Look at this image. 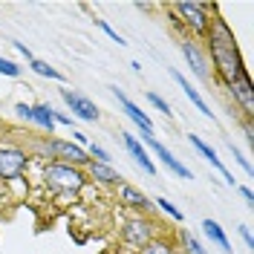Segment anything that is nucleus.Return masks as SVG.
Segmentation results:
<instances>
[{
    "label": "nucleus",
    "instance_id": "1",
    "mask_svg": "<svg viewBox=\"0 0 254 254\" xmlns=\"http://www.w3.org/2000/svg\"><path fill=\"white\" fill-rule=\"evenodd\" d=\"M208 35V44H211V58L217 64V72L222 75L225 84L249 75L246 66L240 61V52H237V44H234V35L228 29V23L222 17H214L211 20V29L205 32Z\"/></svg>",
    "mask_w": 254,
    "mask_h": 254
},
{
    "label": "nucleus",
    "instance_id": "2",
    "mask_svg": "<svg viewBox=\"0 0 254 254\" xmlns=\"http://www.w3.org/2000/svg\"><path fill=\"white\" fill-rule=\"evenodd\" d=\"M44 182L49 190H58V193H78L87 185V176L69 162H49L44 168Z\"/></svg>",
    "mask_w": 254,
    "mask_h": 254
},
{
    "label": "nucleus",
    "instance_id": "3",
    "mask_svg": "<svg viewBox=\"0 0 254 254\" xmlns=\"http://www.w3.org/2000/svg\"><path fill=\"white\" fill-rule=\"evenodd\" d=\"M29 165V153L15 144H0V182H15Z\"/></svg>",
    "mask_w": 254,
    "mask_h": 254
},
{
    "label": "nucleus",
    "instance_id": "4",
    "mask_svg": "<svg viewBox=\"0 0 254 254\" xmlns=\"http://www.w3.org/2000/svg\"><path fill=\"white\" fill-rule=\"evenodd\" d=\"M174 9L182 15V20H185L193 32H199V35L208 32V6L190 3V0H179V3H174Z\"/></svg>",
    "mask_w": 254,
    "mask_h": 254
},
{
    "label": "nucleus",
    "instance_id": "5",
    "mask_svg": "<svg viewBox=\"0 0 254 254\" xmlns=\"http://www.w3.org/2000/svg\"><path fill=\"white\" fill-rule=\"evenodd\" d=\"M142 139H144V144H147V147H150V150H153V153H156L162 162H165V168H168L174 176H179V179H190V176H193V174L188 171V165H182V162H179V159H176L174 153L165 147V144L156 142V136H142Z\"/></svg>",
    "mask_w": 254,
    "mask_h": 254
},
{
    "label": "nucleus",
    "instance_id": "6",
    "mask_svg": "<svg viewBox=\"0 0 254 254\" xmlns=\"http://www.w3.org/2000/svg\"><path fill=\"white\" fill-rule=\"evenodd\" d=\"M61 98H64V104L69 107L72 116H78V119H84V122H95V119H98V110H95V104L87 98V95L72 93V90H61Z\"/></svg>",
    "mask_w": 254,
    "mask_h": 254
},
{
    "label": "nucleus",
    "instance_id": "7",
    "mask_svg": "<svg viewBox=\"0 0 254 254\" xmlns=\"http://www.w3.org/2000/svg\"><path fill=\"white\" fill-rule=\"evenodd\" d=\"M47 153L52 156H61V159H69V165H87L90 162V156H87V150L84 147H78V144H72V142H64V139H49L47 142Z\"/></svg>",
    "mask_w": 254,
    "mask_h": 254
},
{
    "label": "nucleus",
    "instance_id": "8",
    "mask_svg": "<svg viewBox=\"0 0 254 254\" xmlns=\"http://www.w3.org/2000/svg\"><path fill=\"white\" fill-rule=\"evenodd\" d=\"M113 95L119 98V104H122V110L130 116V122L142 127V136H153V122H150V116H147V113H142V107H136V104H133V101H130L122 90H119V87H113Z\"/></svg>",
    "mask_w": 254,
    "mask_h": 254
},
{
    "label": "nucleus",
    "instance_id": "9",
    "mask_svg": "<svg viewBox=\"0 0 254 254\" xmlns=\"http://www.w3.org/2000/svg\"><path fill=\"white\" fill-rule=\"evenodd\" d=\"M122 234H125V240L130 243V246H147L150 243V237H153V222H147V220H127L125 222V228H122Z\"/></svg>",
    "mask_w": 254,
    "mask_h": 254
},
{
    "label": "nucleus",
    "instance_id": "10",
    "mask_svg": "<svg viewBox=\"0 0 254 254\" xmlns=\"http://www.w3.org/2000/svg\"><path fill=\"white\" fill-rule=\"evenodd\" d=\"M228 90H231V95H234V101H237L240 107H243V113L252 119L254 116V93H252V78L249 75H243V78L231 81L228 84Z\"/></svg>",
    "mask_w": 254,
    "mask_h": 254
},
{
    "label": "nucleus",
    "instance_id": "11",
    "mask_svg": "<svg viewBox=\"0 0 254 254\" xmlns=\"http://www.w3.org/2000/svg\"><path fill=\"white\" fill-rule=\"evenodd\" d=\"M122 142H125L127 153H130V156L142 165L144 174H147V176H156V165H153V162H150V156H147V147H144V144L139 142L133 133H122Z\"/></svg>",
    "mask_w": 254,
    "mask_h": 254
},
{
    "label": "nucleus",
    "instance_id": "12",
    "mask_svg": "<svg viewBox=\"0 0 254 254\" xmlns=\"http://www.w3.org/2000/svg\"><path fill=\"white\" fill-rule=\"evenodd\" d=\"M188 142L193 144V147H196V150H199V153H202V156H205L208 162H211V165L217 168V171H220V176H222V179H225V182H228V185H234V176L228 174V168L222 165V159L217 156V150H214V147H208V144L202 142L199 136H188Z\"/></svg>",
    "mask_w": 254,
    "mask_h": 254
},
{
    "label": "nucleus",
    "instance_id": "13",
    "mask_svg": "<svg viewBox=\"0 0 254 254\" xmlns=\"http://www.w3.org/2000/svg\"><path fill=\"white\" fill-rule=\"evenodd\" d=\"M182 55L188 58V64H190V69H193V75H196V78H202V81L211 78V75H208V64H205V58L199 55V49L193 47L190 41H182Z\"/></svg>",
    "mask_w": 254,
    "mask_h": 254
},
{
    "label": "nucleus",
    "instance_id": "14",
    "mask_svg": "<svg viewBox=\"0 0 254 254\" xmlns=\"http://www.w3.org/2000/svg\"><path fill=\"white\" fill-rule=\"evenodd\" d=\"M174 81L179 84V87H182V90H185V95H188V101L193 104V107H196V110L202 113V116H208V119H214V113H211V107L205 104V98H202V95H199L196 90H193V87H190V84H188V78H185L182 72H176V69H174Z\"/></svg>",
    "mask_w": 254,
    "mask_h": 254
},
{
    "label": "nucleus",
    "instance_id": "15",
    "mask_svg": "<svg viewBox=\"0 0 254 254\" xmlns=\"http://www.w3.org/2000/svg\"><path fill=\"white\" fill-rule=\"evenodd\" d=\"M90 165V176H93L95 182H101V185H119L122 182V176H119V171H113L110 165H101V162H87Z\"/></svg>",
    "mask_w": 254,
    "mask_h": 254
},
{
    "label": "nucleus",
    "instance_id": "16",
    "mask_svg": "<svg viewBox=\"0 0 254 254\" xmlns=\"http://www.w3.org/2000/svg\"><path fill=\"white\" fill-rule=\"evenodd\" d=\"M119 193H122V199H125V205H130V208H139V211H150V199L144 196L142 190H136L133 185H122L119 188Z\"/></svg>",
    "mask_w": 254,
    "mask_h": 254
},
{
    "label": "nucleus",
    "instance_id": "17",
    "mask_svg": "<svg viewBox=\"0 0 254 254\" xmlns=\"http://www.w3.org/2000/svg\"><path fill=\"white\" fill-rule=\"evenodd\" d=\"M202 228H205L208 240L214 243V246H220V252H231V243H228V237H225V231H222V225L217 220H202Z\"/></svg>",
    "mask_w": 254,
    "mask_h": 254
},
{
    "label": "nucleus",
    "instance_id": "18",
    "mask_svg": "<svg viewBox=\"0 0 254 254\" xmlns=\"http://www.w3.org/2000/svg\"><path fill=\"white\" fill-rule=\"evenodd\" d=\"M32 122L41 125L44 130H49V136H52L55 119H52V107H49V104H32Z\"/></svg>",
    "mask_w": 254,
    "mask_h": 254
},
{
    "label": "nucleus",
    "instance_id": "19",
    "mask_svg": "<svg viewBox=\"0 0 254 254\" xmlns=\"http://www.w3.org/2000/svg\"><path fill=\"white\" fill-rule=\"evenodd\" d=\"M29 69H32V72H38V75H44V78L64 81V72H58L55 66H49V64H47V61H41V58H32V61H29Z\"/></svg>",
    "mask_w": 254,
    "mask_h": 254
},
{
    "label": "nucleus",
    "instance_id": "20",
    "mask_svg": "<svg viewBox=\"0 0 254 254\" xmlns=\"http://www.w3.org/2000/svg\"><path fill=\"white\" fill-rule=\"evenodd\" d=\"M179 240H182V246H185L188 254H208L205 249H202V243L193 237V234H188V231H179Z\"/></svg>",
    "mask_w": 254,
    "mask_h": 254
},
{
    "label": "nucleus",
    "instance_id": "21",
    "mask_svg": "<svg viewBox=\"0 0 254 254\" xmlns=\"http://www.w3.org/2000/svg\"><path fill=\"white\" fill-rule=\"evenodd\" d=\"M142 254H174V249L162 240H150L147 246H142Z\"/></svg>",
    "mask_w": 254,
    "mask_h": 254
},
{
    "label": "nucleus",
    "instance_id": "22",
    "mask_svg": "<svg viewBox=\"0 0 254 254\" xmlns=\"http://www.w3.org/2000/svg\"><path fill=\"white\" fill-rule=\"evenodd\" d=\"M0 75L17 78V75H20V66H17L15 61H9V58H3V55H0Z\"/></svg>",
    "mask_w": 254,
    "mask_h": 254
},
{
    "label": "nucleus",
    "instance_id": "23",
    "mask_svg": "<svg viewBox=\"0 0 254 254\" xmlns=\"http://www.w3.org/2000/svg\"><path fill=\"white\" fill-rule=\"evenodd\" d=\"M87 156H93V162H101V165H110V153L101 147V144H90Z\"/></svg>",
    "mask_w": 254,
    "mask_h": 254
},
{
    "label": "nucleus",
    "instance_id": "24",
    "mask_svg": "<svg viewBox=\"0 0 254 254\" xmlns=\"http://www.w3.org/2000/svg\"><path fill=\"white\" fill-rule=\"evenodd\" d=\"M156 205L162 208L165 214H171L174 220H182V211H179V208H176L174 202H171V199H165V196H159V199H156Z\"/></svg>",
    "mask_w": 254,
    "mask_h": 254
},
{
    "label": "nucleus",
    "instance_id": "25",
    "mask_svg": "<svg viewBox=\"0 0 254 254\" xmlns=\"http://www.w3.org/2000/svg\"><path fill=\"white\" fill-rule=\"evenodd\" d=\"M147 101H150V104H153V107H156L159 113L171 116V104H168V101H165V98H162L159 93H147Z\"/></svg>",
    "mask_w": 254,
    "mask_h": 254
},
{
    "label": "nucleus",
    "instance_id": "26",
    "mask_svg": "<svg viewBox=\"0 0 254 254\" xmlns=\"http://www.w3.org/2000/svg\"><path fill=\"white\" fill-rule=\"evenodd\" d=\"M95 26H98V29L104 32V35H107L110 41H116V44H125V38H122L119 32L113 29V26H110V23H107V20H95Z\"/></svg>",
    "mask_w": 254,
    "mask_h": 254
},
{
    "label": "nucleus",
    "instance_id": "27",
    "mask_svg": "<svg viewBox=\"0 0 254 254\" xmlns=\"http://www.w3.org/2000/svg\"><path fill=\"white\" fill-rule=\"evenodd\" d=\"M231 153H234V159H237V162H240V168H243L246 174H252V162H249V159L243 156V153H240V150H237V147H234V144H231Z\"/></svg>",
    "mask_w": 254,
    "mask_h": 254
},
{
    "label": "nucleus",
    "instance_id": "28",
    "mask_svg": "<svg viewBox=\"0 0 254 254\" xmlns=\"http://www.w3.org/2000/svg\"><path fill=\"white\" fill-rule=\"evenodd\" d=\"M15 113L20 116V119L32 122V104H15Z\"/></svg>",
    "mask_w": 254,
    "mask_h": 254
},
{
    "label": "nucleus",
    "instance_id": "29",
    "mask_svg": "<svg viewBox=\"0 0 254 254\" xmlns=\"http://www.w3.org/2000/svg\"><path fill=\"white\" fill-rule=\"evenodd\" d=\"M52 119H55V125L72 127V116H66V113H55V110H52Z\"/></svg>",
    "mask_w": 254,
    "mask_h": 254
},
{
    "label": "nucleus",
    "instance_id": "30",
    "mask_svg": "<svg viewBox=\"0 0 254 254\" xmlns=\"http://www.w3.org/2000/svg\"><path fill=\"white\" fill-rule=\"evenodd\" d=\"M240 237L246 240L249 249H254V237H252V228H249V225H240Z\"/></svg>",
    "mask_w": 254,
    "mask_h": 254
},
{
    "label": "nucleus",
    "instance_id": "31",
    "mask_svg": "<svg viewBox=\"0 0 254 254\" xmlns=\"http://www.w3.org/2000/svg\"><path fill=\"white\" fill-rule=\"evenodd\" d=\"M240 193H243V199H246V205L252 208V205H254V193H252V188H246V185H240Z\"/></svg>",
    "mask_w": 254,
    "mask_h": 254
},
{
    "label": "nucleus",
    "instance_id": "32",
    "mask_svg": "<svg viewBox=\"0 0 254 254\" xmlns=\"http://www.w3.org/2000/svg\"><path fill=\"white\" fill-rule=\"evenodd\" d=\"M15 49L20 52V55H23V58H26V61H32V58H35V55H32V49L26 47V44H15Z\"/></svg>",
    "mask_w": 254,
    "mask_h": 254
},
{
    "label": "nucleus",
    "instance_id": "33",
    "mask_svg": "<svg viewBox=\"0 0 254 254\" xmlns=\"http://www.w3.org/2000/svg\"><path fill=\"white\" fill-rule=\"evenodd\" d=\"M72 139H75V144H78V147H84V144H87V136H84L81 130H72Z\"/></svg>",
    "mask_w": 254,
    "mask_h": 254
}]
</instances>
